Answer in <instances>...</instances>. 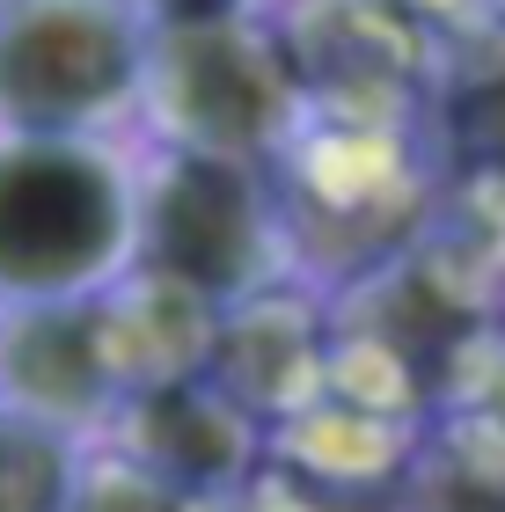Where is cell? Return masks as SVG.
Wrapping results in <instances>:
<instances>
[{
    "instance_id": "6da1fadb",
    "label": "cell",
    "mask_w": 505,
    "mask_h": 512,
    "mask_svg": "<svg viewBox=\"0 0 505 512\" xmlns=\"http://www.w3.org/2000/svg\"><path fill=\"white\" fill-rule=\"evenodd\" d=\"M132 249V191L74 132H8L0 147V293L66 300Z\"/></svg>"
},
{
    "instance_id": "7a4b0ae2",
    "label": "cell",
    "mask_w": 505,
    "mask_h": 512,
    "mask_svg": "<svg viewBox=\"0 0 505 512\" xmlns=\"http://www.w3.org/2000/svg\"><path fill=\"white\" fill-rule=\"evenodd\" d=\"M140 88L162 110L176 154H220V161H249V169L279 154L308 118L293 52L249 15L147 30Z\"/></svg>"
},
{
    "instance_id": "3957f363",
    "label": "cell",
    "mask_w": 505,
    "mask_h": 512,
    "mask_svg": "<svg viewBox=\"0 0 505 512\" xmlns=\"http://www.w3.org/2000/svg\"><path fill=\"white\" fill-rule=\"evenodd\" d=\"M140 59L132 0H0V125L81 132L140 88Z\"/></svg>"
},
{
    "instance_id": "277c9868",
    "label": "cell",
    "mask_w": 505,
    "mask_h": 512,
    "mask_svg": "<svg viewBox=\"0 0 505 512\" xmlns=\"http://www.w3.org/2000/svg\"><path fill=\"white\" fill-rule=\"evenodd\" d=\"M140 249L169 293L220 308V300H249L271 271L279 249V220L249 161L220 154H169L140 205Z\"/></svg>"
},
{
    "instance_id": "5b68a950",
    "label": "cell",
    "mask_w": 505,
    "mask_h": 512,
    "mask_svg": "<svg viewBox=\"0 0 505 512\" xmlns=\"http://www.w3.org/2000/svg\"><path fill=\"white\" fill-rule=\"evenodd\" d=\"M118 359H110L103 315L81 293L66 300H15L0 322V403L30 410L44 425H74L110 395Z\"/></svg>"
},
{
    "instance_id": "8992f818",
    "label": "cell",
    "mask_w": 505,
    "mask_h": 512,
    "mask_svg": "<svg viewBox=\"0 0 505 512\" xmlns=\"http://www.w3.org/2000/svg\"><path fill=\"white\" fill-rule=\"evenodd\" d=\"M140 461L162 483H176L183 498L191 491H227L249 469V410L227 388L205 381H154L140 395Z\"/></svg>"
},
{
    "instance_id": "52a82bcc",
    "label": "cell",
    "mask_w": 505,
    "mask_h": 512,
    "mask_svg": "<svg viewBox=\"0 0 505 512\" xmlns=\"http://www.w3.org/2000/svg\"><path fill=\"white\" fill-rule=\"evenodd\" d=\"M440 132L462 176L505 183V15H484L462 59L440 66Z\"/></svg>"
},
{
    "instance_id": "ba28073f",
    "label": "cell",
    "mask_w": 505,
    "mask_h": 512,
    "mask_svg": "<svg viewBox=\"0 0 505 512\" xmlns=\"http://www.w3.org/2000/svg\"><path fill=\"white\" fill-rule=\"evenodd\" d=\"M66 432L0 403V512H66Z\"/></svg>"
},
{
    "instance_id": "9c48e42d",
    "label": "cell",
    "mask_w": 505,
    "mask_h": 512,
    "mask_svg": "<svg viewBox=\"0 0 505 512\" xmlns=\"http://www.w3.org/2000/svg\"><path fill=\"white\" fill-rule=\"evenodd\" d=\"M410 512H505V461L440 447L425 469H410Z\"/></svg>"
},
{
    "instance_id": "30bf717a",
    "label": "cell",
    "mask_w": 505,
    "mask_h": 512,
    "mask_svg": "<svg viewBox=\"0 0 505 512\" xmlns=\"http://www.w3.org/2000/svg\"><path fill=\"white\" fill-rule=\"evenodd\" d=\"M66 512H191V498L162 483L147 461H103L66 483Z\"/></svg>"
},
{
    "instance_id": "8fae6325",
    "label": "cell",
    "mask_w": 505,
    "mask_h": 512,
    "mask_svg": "<svg viewBox=\"0 0 505 512\" xmlns=\"http://www.w3.org/2000/svg\"><path fill=\"white\" fill-rule=\"evenodd\" d=\"M147 30H183V22H227V15H249L257 0H132Z\"/></svg>"
},
{
    "instance_id": "7c38bea8",
    "label": "cell",
    "mask_w": 505,
    "mask_h": 512,
    "mask_svg": "<svg viewBox=\"0 0 505 512\" xmlns=\"http://www.w3.org/2000/svg\"><path fill=\"white\" fill-rule=\"evenodd\" d=\"M476 8H484V15H505V0H476Z\"/></svg>"
}]
</instances>
